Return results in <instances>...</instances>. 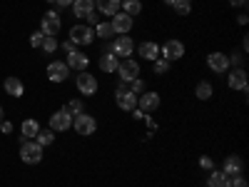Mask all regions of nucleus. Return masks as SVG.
<instances>
[{
  "label": "nucleus",
  "instance_id": "1",
  "mask_svg": "<svg viewBox=\"0 0 249 187\" xmlns=\"http://www.w3.org/2000/svg\"><path fill=\"white\" fill-rule=\"evenodd\" d=\"M43 145H37L35 140H23L20 142V160L25 165H37L43 162Z\"/></svg>",
  "mask_w": 249,
  "mask_h": 187
},
{
  "label": "nucleus",
  "instance_id": "2",
  "mask_svg": "<svg viewBox=\"0 0 249 187\" xmlns=\"http://www.w3.org/2000/svg\"><path fill=\"white\" fill-rule=\"evenodd\" d=\"M70 43L72 45H92L95 43V28L90 25H72L70 28Z\"/></svg>",
  "mask_w": 249,
  "mask_h": 187
},
{
  "label": "nucleus",
  "instance_id": "3",
  "mask_svg": "<svg viewBox=\"0 0 249 187\" xmlns=\"http://www.w3.org/2000/svg\"><path fill=\"white\" fill-rule=\"evenodd\" d=\"M75 85H77V93L80 95H85V97H92V95H97V80H95V75L92 73H88V70H82L77 77H75Z\"/></svg>",
  "mask_w": 249,
  "mask_h": 187
},
{
  "label": "nucleus",
  "instance_id": "4",
  "mask_svg": "<svg viewBox=\"0 0 249 187\" xmlns=\"http://www.w3.org/2000/svg\"><path fill=\"white\" fill-rule=\"evenodd\" d=\"M72 128V112L68 108H60L57 112L50 115V130L53 132H65Z\"/></svg>",
  "mask_w": 249,
  "mask_h": 187
},
{
  "label": "nucleus",
  "instance_id": "5",
  "mask_svg": "<svg viewBox=\"0 0 249 187\" xmlns=\"http://www.w3.org/2000/svg\"><path fill=\"white\" fill-rule=\"evenodd\" d=\"M72 125H75V132L77 135H95V130H97V120L92 117V115H85V112H77V115H72Z\"/></svg>",
  "mask_w": 249,
  "mask_h": 187
},
{
  "label": "nucleus",
  "instance_id": "6",
  "mask_svg": "<svg viewBox=\"0 0 249 187\" xmlns=\"http://www.w3.org/2000/svg\"><path fill=\"white\" fill-rule=\"evenodd\" d=\"M117 75H120L122 82H132L135 77H140V62H137L135 57H124V60H120Z\"/></svg>",
  "mask_w": 249,
  "mask_h": 187
},
{
  "label": "nucleus",
  "instance_id": "7",
  "mask_svg": "<svg viewBox=\"0 0 249 187\" xmlns=\"http://www.w3.org/2000/svg\"><path fill=\"white\" fill-rule=\"evenodd\" d=\"M110 48H112V55L120 57V60L130 57V55L135 53V43H132V37H130V35H117V37H115V43H110Z\"/></svg>",
  "mask_w": 249,
  "mask_h": 187
},
{
  "label": "nucleus",
  "instance_id": "8",
  "mask_svg": "<svg viewBox=\"0 0 249 187\" xmlns=\"http://www.w3.org/2000/svg\"><path fill=\"white\" fill-rule=\"evenodd\" d=\"M160 57H164L167 62L182 60L184 57V43H179V40H167L164 45H160Z\"/></svg>",
  "mask_w": 249,
  "mask_h": 187
},
{
  "label": "nucleus",
  "instance_id": "9",
  "mask_svg": "<svg viewBox=\"0 0 249 187\" xmlns=\"http://www.w3.org/2000/svg\"><path fill=\"white\" fill-rule=\"evenodd\" d=\"M110 25H112V30H115V35H127L130 30H132V25H135V18H130L127 13H115L112 15V20H110Z\"/></svg>",
  "mask_w": 249,
  "mask_h": 187
},
{
  "label": "nucleus",
  "instance_id": "10",
  "mask_svg": "<svg viewBox=\"0 0 249 187\" xmlns=\"http://www.w3.org/2000/svg\"><path fill=\"white\" fill-rule=\"evenodd\" d=\"M160 102H162L160 93H152V90H144L142 95H137V108L142 112H155L160 108Z\"/></svg>",
  "mask_w": 249,
  "mask_h": 187
},
{
  "label": "nucleus",
  "instance_id": "11",
  "mask_svg": "<svg viewBox=\"0 0 249 187\" xmlns=\"http://www.w3.org/2000/svg\"><path fill=\"white\" fill-rule=\"evenodd\" d=\"M207 68H210L212 73H217V75H224L227 70H230V57H227L224 53H210L207 55Z\"/></svg>",
  "mask_w": 249,
  "mask_h": 187
},
{
  "label": "nucleus",
  "instance_id": "12",
  "mask_svg": "<svg viewBox=\"0 0 249 187\" xmlns=\"http://www.w3.org/2000/svg\"><path fill=\"white\" fill-rule=\"evenodd\" d=\"M60 28H62V23H60V15L55 10H48L43 15V20H40V30H43L45 35H53L55 37L60 33Z\"/></svg>",
  "mask_w": 249,
  "mask_h": 187
},
{
  "label": "nucleus",
  "instance_id": "13",
  "mask_svg": "<svg viewBox=\"0 0 249 187\" xmlns=\"http://www.w3.org/2000/svg\"><path fill=\"white\" fill-rule=\"evenodd\" d=\"M48 77L53 82H65L70 77V68H68V62L65 60H53L50 65H48Z\"/></svg>",
  "mask_w": 249,
  "mask_h": 187
},
{
  "label": "nucleus",
  "instance_id": "14",
  "mask_svg": "<svg viewBox=\"0 0 249 187\" xmlns=\"http://www.w3.org/2000/svg\"><path fill=\"white\" fill-rule=\"evenodd\" d=\"M68 68L70 70H77V73H82V70H88V65H90V57L82 53V50H70L68 53Z\"/></svg>",
  "mask_w": 249,
  "mask_h": 187
},
{
  "label": "nucleus",
  "instance_id": "15",
  "mask_svg": "<svg viewBox=\"0 0 249 187\" xmlns=\"http://www.w3.org/2000/svg\"><path fill=\"white\" fill-rule=\"evenodd\" d=\"M115 102H117V108L124 110V112H132L137 108V95L130 93V90H122V93H115Z\"/></svg>",
  "mask_w": 249,
  "mask_h": 187
},
{
  "label": "nucleus",
  "instance_id": "16",
  "mask_svg": "<svg viewBox=\"0 0 249 187\" xmlns=\"http://www.w3.org/2000/svg\"><path fill=\"white\" fill-rule=\"evenodd\" d=\"M227 85H230L232 90L247 93V70L244 68H234L230 75H227Z\"/></svg>",
  "mask_w": 249,
  "mask_h": 187
},
{
  "label": "nucleus",
  "instance_id": "17",
  "mask_svg": "<svg viewBox=\"0 0 249 187\" xmlns=\"http://www.w3.org/2000/svg\"><path fill=\"white\" fill-rule=\"evenodd\" d=\"M242 168H244V162H242L239 155H227L224 162H222V172H224V175H230V177H232V175H239Z\"/></svg>",
  "mask_w": 249,
  "mask_h": 187
},
{
  "label": "nucleus",
  "instance_id": "18",
  "mask_svg": "<svg viewBox=\"0 0 249 187\" xmlns=\"http://www.w3.org/2000/svg\"><path fill=\"white\" fill-rule=\"evenodd\" d=\"M3 88H5V93H8L10 97H23V95H25V85H23V80H20V77H15V75L5 77Z\"/></svg>",
  "mask_w": 249,
  "mask_h": 187
},
{
  "label": "nucleus",
  "instance_id": "19",
  "mask_svg": "<svg viewBox=\"0 0 249 187\" xmlns=\"http://www.w3.org/2000/svg\"><path fill=\"white\" fill-rule=\"evenodd\" d=\"M137 55L142 57V60H157L160 57V45L157 43H152V40H144V43H140V48H137Z\"/></svg>",
  "mask_w": 249,
  "mask_h": 187
},
{
  "label": "nucleus",
  "instance_id": "20",
  "mask_svg": "<svg viewBox=\"0 0 249 187\" xmlns=\"http://www.w3.org/2000/svg\"><path fill=\"white\" fill-rule=\"evenodd\" d=\"M117 65H120V57H115L112 53H102L100 55V60H97V68L102 70V73H117Z\"/></svg>",
  "mask_w": 249,
  "mask_h": 187
},
{
  "label": "nucleus",
  "instance_id": "21",
  "mask_svg": "<svg viewBox=\"0 0 249 187\" xmlns=\"http://www.w3.org/2000/svg\"><path fill=\"white\" fill-rule=\"evenodd\" d=\"M120 5H122V0H95V10L100 15H110V18L120 13Z\"/></svg>",
  "mask_w": 249,
  "mask_h": 187
},
{
  "label": "nucleus",
  "instance_id": "22",
  "mask_svg": "<svg viewBox=\"0 0 249 187\" xmlns=\"http://www.w3.org/2000/svg\"><path fill=\"white\" fill-rule=\"evenodd\" d=\"M20 142L23 140H35V135L40 132V122L37 120H33V117H28V120H23V125H20Z\"/></svg>",
  "mask_w": 249,
  "mask_h": 187
},
{
  "label": "nucleus",
  "instance_id": "23",
  "mask_svg": "<svg viewBox=\"0 0 249 187\" xmlns=\"http://www.w3.org/2000/svg\"><path fill=\"white\" fill-rule=\"evenodd\" d=\"M72 13L75 18H88L95 13V0H72Z\"/></svg>",
  "mask_w": 249,
  "mask_h": 187
},
{
  "label": "nucleus",
  "instance_id": "24",
  "mask_svg": "<svg viewBox=\"0 0 249 187\" xmlns=\"http://www.w3.org/2000/svg\"><path fill=\"white\" fill-rule=\"evenodd\" d=\"M207 187H230V175H224L222 170H212L207 175Z\"/></svg>",
  "mask_w": 249,
  "mask_h": 187
},
{
  "label": "nucleus",
  "instance_id": "25",
  "mask_svg": "<svg viewBox=\"0 0 249 187\" xmlns=\"http://www.w3.org/2000/svg\"><path fill=\"white\" fill-rule=\"evenodd\" d=\"M195 95H197V100H210L212 95H214V88L210 85L207 80H202V82H197V88H195Z\"/></svg>",
  "mask_w": 249,
  "mask_h": 187
},
{
  "label": "nucleus",
  "instance_id": "26",
  "mask_svg": "<svg viewBox=\"0 0 249 187\" xmlns=\"http://www.w3.org/2000/svg\"><path fill=\"white\" fill-rule=\"evenodd\" d=\"M120 10H122V13H127L130 18H135V15L142 13V3H140V0H122Z\"/></svg>",
  "mask_w": 249,
  "mask_h": 187
},
{
  "label": "nucleus",
  "instance_id": "27",
  "mask_svg": "<svg viewBox=\"0 0 249 187\" xmlns=\"http://www.w3.org/2000/svg\"><path fill=\"white\" fill-rule=\"evenodd\" d=\"M115 35V30H112V25L110 23H102V20H100V23L95 25V37H102V40H110Z\"/></svg>",
  "mask_w": 249,
  "mask_h": 187
},
{
  "label": "nucleus",
  "instance_id": "28",
  "mask_svg": "<svg viewBox=\"0 0 249 187\" xmlns=\"http://www.w3.org/2000/svg\"><path fill=\"white\" fill-rule=\"evenodd\" d=\"M170 65H172V62H167L164 57L152 60V75H167L170 73Z\"/></svg>",
  "mask_w": 249,
  "mask_h": 187
},
{
  "label": "nucleus",
  "instance_id": "29",
  "mask_svg": "<svg viewBox=\"0 0 249 187\" xmlns=\"http://www.w3.org/2000/svg\"><path fill=\"white\" fill-rule=\"evenodd\" d=\"M35 142L37 145H43V148H48V145H53L55 142V132L48 128V130H40L37 135H35Z\"/></svg>",
  "mask_w": 249,
  "mask_h": 187
},
{
  "label": "nucleus",
  "instance_id": "30",
  "mask_svg": "<svg viewBox=\"0 0 249 187\" xmlns=\"http://www.w3.org/2000/svg\"><path fill=\"white\" fill-rule=\"evenodd\" d=\"M43 53H48V55H53L57 48H60V43H57V37H53V35H45V40H43Z\"/></svg>",
  "mask_w": 249,
  "mask_h": 187
},
{
  "label": "nucleus",
  "instance_id": "31",
  "mask_svg": "<svg viewBox=\"0 0 249 187\" xmlns=\"http://www.w3.org/2000/svg\"><path fill=\"white\" fill-rule=\"evenodd\" d=\"M144 90H147V82H144L142 77H135V80L130 82V93H135V95H142Z\"/></svg>",
  "mask_w": 249,
  "mask_h": 187
},
{
  "label": "nucleus",
  "instance_id": "32",
  "mask_svg": "<svg viewBox=\"0 0 249 187\" xmlns=\"http://www.w3.org/2000/svg\"><path fill=\"white\" fill-rule=\"evenodd\" d=\"M230 187H249V182H247V177L239 172V175H232V177H230Z\"/></svg>",
  "mask_w": 249,
  "mask_h": 187
},
{
  "label": "nucleus",
  "instance_id": "33",
  "mask_svg": "<svg viewBox=\"0 0 249 187\" xmlns=\"http://www.w3.org/2000/svg\"><path fill=\"white\" fill-rule=\"evenodd\" d=\"M175 10H177V15H190L192 13V3L190 0H182V3L175 5Z\"/></svg>",
  "mask_w": 249,
  "mask_h": 187
},
{
  "label": "nucleus",
  "instance_id": "34",
  "mask_svg": "<svg viewBox=\"0 0 249 187\" xmlns=\"http://www.w3.org/2000/svg\"><path fill=\"white\" fill-rule=\"evenodd\" d=\"M43 40H45V33L37 30V33L30 35V45H33V48H40V45H43Z\"/></svg>",
  "mask_w": 249,
  "mask_h": 187
},
{
  "label": "nucleus",
  "instance_id": "35",
  "mask_svg": "<svg viewBox=\"0 0 249 187\" xmlns=\"http://www.w3.org/2000/svg\"><path fill=\"white\" fill-rule=\"evenodd\" d=\"M227 57H230V65H234V68H239L244 62V53H230Z\"/></svg>",
  "mask_w": 249,
  "mask_h": 187
},
{
  "label": "nucleus",
  "instance_id": "36",
  "mask_svg": "<svg viewBox=\"0 0 249 187\" xmlns=\"http://www.w3.org/2000/svg\"><path fill=\"white\" fill-rule=\"evenodd\" d=\"M65 108H68V110H70L72 115H77V112H82V100H70Z\"/></svg>",
  "mask_w": 249,
  "mask_h": 187
},
{
  "label": "nucleus",
  "instance_id": "37",
  "mask_svg": "<svg viewBox=\"0 0 249 187\" xmlns=\"http://www.w3.org/2000/svg\"><path fill=\"white\" fill-rule=\"evenodd\" d=\"M199 168H202V170H207V172H212V170H214V162H212V157H207V155H204V157L199 160Z\"/></svg>",
  "mask_w": 249,
  "mask_h": 187
},
{
  "label": "nucleus",
  "instance_id": "38",
  "mask_svg": "<svg viewBox=\"0 0 249 187\" xmlns=\"http://www.w3.org/2000/svg\"><path fill=\"white\" fill-rule=\"evenodd\" d=\"M0 132H13V122H8V120H3V122H0Z\"/></svg>",
  "mask_w": 249,
  "mask_h": 187
},
{
  "label": "nucleus",
  "instance_id": "39",
  "mask_svg": "<svg viewBox=\"0 0 249 187\" xmlns=\"http://www.w3.org/2000/svg\"><path fill=\"white\" fill-rule=\"evenodd\" d=\"M97 23H100V15H95V13H90V15H88V25H90V28H95Z\"/></svg>",
  "mask_w": 249,
  "mask_h": 187
},
{
  "label": "nucleus",
  "instance_id": "40",
  "mask_svg": "<svg viewBox=\"0 0 249 187\" xmlns=\"http://www.w3.org/2000/svg\"><path fill=\"white\" fill-rule=\"evenodd\" d=\"M142 120L147 122V128H150V130H157V122H155V120H152V117H150L147 112H144V117H142Z\"/></svg>",
  "mask_w": 249,
  "mask_h": 187
},
{
  "label": "nucleus",
  "instance_id": "41",
  "mask_svg": "<svg viewBox=\"0 0 249 187\" xmlns=\"http://www.w3.org/2000/svg\"><path fill=\"white\" fill-rule=\"evenodd\" d=\"M242 53H244V55L249 53V37H247V35L242 37Z\"/></svg>",
  "mask_w": 249,
  "mask_h": 187
},
{
  "label": "nucleus",
  "instance_id": "42",
  "mask_svg": "<svg viewBox=\"0 0 249 187\" xmlns=\"http://www.w3.org/2000/svg\"><path fill=\"white\" fill-rule=\"evenodd\" d=\"M230 5H232V8H244L247 0H230Z\"/></svg>",
  "mask_w": 249,
  "mask_h": 187
},
{
  "label": "nucleus",
  "instance_id": "43",
  "mask_svg": "<svg viewBox=\"0 0 249 187\" xmlns=\"http://www.w3.org/2000/svg\"><path fill=\"white\" fill-rule=\"evenodd\" d=\"M55 5L57 8H68V5H72V0H55Z\"/></svg>",
  "mask_w": 249,
  "mask_h": 187
},
{
  "label": "nucleus",
  "instance_id": "44",
  "mask_svg": "<svg viewBox=\"0 0 249 187\" xmlns=\"http://www.w3.org/2000/svg\"><path fill=\"white\" fill-rule=\"evenodd\" d=\"M237 23H239V25H247V23H249V18H247V13L237 15Z\"/></svg>",
  "mask_w": 249,
  "mask_h": 187
},
{
  "label": "nucleus",
  "instance_id": "45",
  "mask_svg": "<svg viewBox=\"0 0 249 187\" xmlns=\"http://www.w3.org/2000/svg\"><path fill=\"white\" fill-rule=\"evenodd\" d=\"M62 50H65V53H70V50H75V45L70 43V40H65V43H62Z\"/></svg>",
  "mask_w": 249,
  "mask_h": 187
},
{
  "label": "nucleus",
  "instance_id": "46",
  "mask_svg": "<svg viewBox=\"0 0 249 187\" xmlns=\"http://www.w3.org/2000/svg\"><path fill=\"white\" fill-rule=\"evenodd\" d=\"M177 3H182V0H164V5H172V8H175Z\"/></svg>",
  "mask_w": 249,
  "mask_h": 187
},
{
  "label": "nucleus",
  "instance_id": "47",
  "mask_svg": "<svg viewBox=\"0 0 249 187\" xmlns=\"http://www.w3.org/2000/svg\"><path fill=\"white\" fill-rule=\"evenodd\" d=\"M5 120V110H3V105H0V122Z\"/></svg>",
  "mask_w": 249,
  "mask_h": 187
},
{
  "label": "nucleus",
  "instance_id": "48",
  "mask_svg": "<svg viewBox=\"0 0 249 187\" xmlns=\"http://www.w3.org/2000/svg\"><path fill=\"white\" fill-rule=\"evenodd\" d=\"M190 3H192V0H190Z\"/></svg>",
  "mask_w": 249,
  "mask_h": 187
}]
</instances>
